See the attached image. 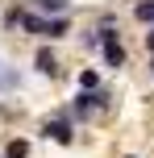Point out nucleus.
Segmentation results:
<instances>
[{"label":"nucleus","instance_id":"nucleus-1","mask_svg":"<svg viewBox=\"0 0 154 158\" xmlns=\"http://www.w3.org/2000/svg\"><path fill=\"white\" fill-rule=\"evenodd\" d=\"M42 137H46V142H58V146H71L75 142V117H71V108L42 121Z\"/></svg>","mask_w":154,"mask_h":158},{"label":"nucleus","instance_id":"nucleus-2","mask_svg":"<svg viewBox=\"0 0 154 158\" xmlns=\"http://www.w3.org/2000/svg\"><path fill=\"white\" fill-rule=\"evenodd\" d=\"M33 67H38V75H50V79H54V75H58V54L42 46L38 54H33Z\"/></svg>","mask_w":154,"mask_h":158},{"label":"nucleus","instance_id":"nucleus-3","mask_svg":"<svg viewBox=\"0 0 154 158\" xmlns=\"http://www.w3.org/2000/svg\"><path fill=\"white\" fill-rule=\"evenodd\" d=\"M67 29H71V17H67V13L46 17V33H42V38H67Z\"/></svg>","mask_w":154,"mask_h":158},{"label":"nucleus","instance_id":"nucleus-4","mask_svg":"<svg viewBox=\"0 0 154 158\" xmlns=\"http://www.w3.org/2000/svg\"><path fill=\"white\" fill-rule=\"evenodd\" d=\"M38 13H46V17H58V13H71V0H29Z\"/></svg>","mask_w":154,"mask_h":158},{"label":"nucleus","instance_id":"nucleus-5","mask_svg":"<svg viewBox=\"0 0 154 158\" xmlns=\"http://www.w3.org/2000/svg\"><path fill=\"white\" fill-rule=\"evenodd\" d=\"M133 17H138L142 25H154V0H138V4H133Z\"/></svg>","mask_w":154,"mask_h":158},{"label":"nucleus","instance_id":"nucleus-6","mask_svg":"<svg viewBox=\"0 0 154 158\" xmlns=\"http://www.w3.org/2000/svg\"><path fill=\"white\" fill-rule=\"evenodd\" d=\"M4 158H29V142H17L13 137V142L4 146Z\"/></svg>","mask_w":154,"mask_h":158},{"label":"nucleus","instance_id":"nucleus-7","mask_svg":"<svg viewBox=\"0 0 154 158\" xmlns=\"http://www.w3.org/2000/svg\"><path fill=\"white\" fill-rule=\"evenodd\" d=\"M79 87H88V92H100V75H96V71H79Z\"/></svg>","mask_w":154,"mask_h":158},{"label":"nucleus","instance_id":"nucleus-8","mask_svg":"<svg viewBox=\"0 0 154 158\" xmlns=\"http://www.w3.org/2000/svg\"><path fill=\"white\" fill-rule=\"evenodd\" d=\"M146 50L154 54V25H150V33H146Z\"/></svg>","mask_w":154,"mask_h":158},{"label":"nucleus","instance_id":"nucleus-9","mask_svg":"<svg viewBox=\"0 0 154 158\" xmlns=\"http://www.w3.org/2000/svg\"><path fill=\"white\" fill-rule=\"evenodd\" d=\"M150 71H154V54H150Z\"/></svg>","mask_w":154,"mask_h":158},{"label":"nucleus","instance_id":"nucleus-10","mask_svg":"<svg viewBox=\"0 0 154 158\" xmlns=\"http://www.w3.org/2000/svg\"><path fill=\"white\" fill-rule=\"evenodd\" d=\"M125 158H133V154H125Z\"/></svg>","mask_w":154,"mask_h":158}]
</instances>
